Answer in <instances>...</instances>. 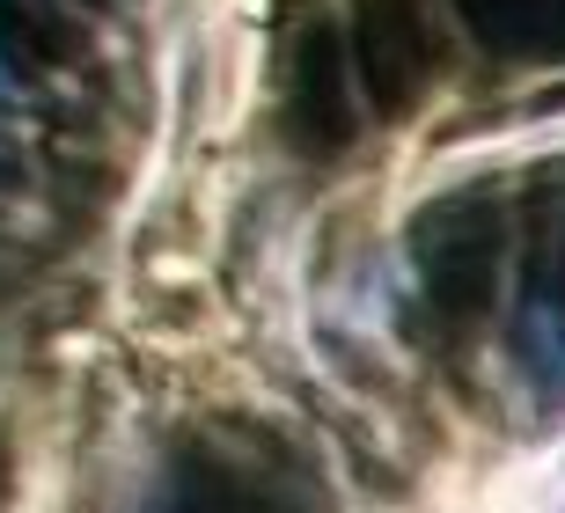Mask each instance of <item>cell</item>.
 Here are the masks:
<instances>
[]
</instances>
